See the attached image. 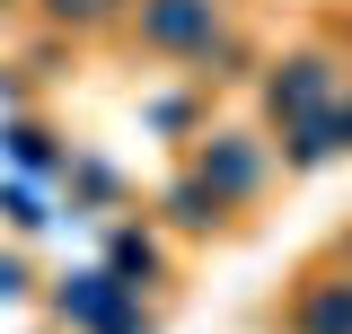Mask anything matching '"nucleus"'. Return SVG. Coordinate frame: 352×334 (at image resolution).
I'll list each match as a JSON object with an SVG mask.
<instances>
[{"mask_svg": "<svg viewBox=\"0 0 352 334\" xmlns=\"http://www.w3.org/2000/svg\"><path fill=\"white\" fill-rule=\"evenodd\" d=\"M141 36L159 53H220V0H141Z\"/></svg>", "mask_w": 352, "mask_h": 334, "instance_id": "nucleus-1", "label": "nucleus"}, {"mask_svg": "<svg viewBox=\"0 0 352 334\" xmlns=\"http://www.w3.org/2000/svg\"><path fill=\"white\" fill-rule=\"evenodd\" d=\"M264 97H273V115H291V124H300V115H326V106H335V62L300 53V62H282V71H273Z\"/></svg>", "mask_w": 352, "mask_h": 334, "instance_id": "nucleus-2", "label": "nucleus"}, {"mask_svg": "<svg viewBox=\"0 0 352 334\" xmlns=\"http://www.w3.org/2000/svg\"><path fill=\"white\" fill-rule=\"evenodd\" d=\"M256 176H264V159L247 141H212V159H203V185H212V194H247Z\"/></svg>", "mask_w": 352, "mask_h": 334, "instance_id": "nucleus-3", "label": "nucleus"}, {"mask_svg": "<svg viewBox=\"0 0 352 334\" xmlns=\"http://www.w3.org/2000/svg\"><path fill=\"white\" fill-rule=\"evenodd\" d=\"M291 326H300V334H352V282H326V291H308Z\"/></svg>", "mask_w": 352, "mask_h": 334, "instance_id": "nucleus-4", "label": "nucleus"}, {"mask_svg": "<svg viewBox=\"0 0 352 334\" xmlns=\"http://www.w3.org/2000/svg\"><path fill=\"white\" fill-rule=\"evenodd\" d=\"M335 150H344V115H335V106H326V115H300V124H291V159H300V167L335 159Z\"/></svg>", "mask_w": 352, "mask_h": 334, "instance_id": "nucleus-5", "label": "nucleus"}, {"mask_svg": "<svg viewBox=\"0 0 352 334\" xmlns=\"http://www.w3.org/2000/svg\"><path fill=\"white\" fill-rule=\"evenodd\" d=\"M44 9H53V18H71V27H97V18H115L124 0H44Z\"/></svg>", "mask_w": 352, "mask_h": 334, "instance_id": "nucleus-6", "label": "nucleus"}]
</instances>
